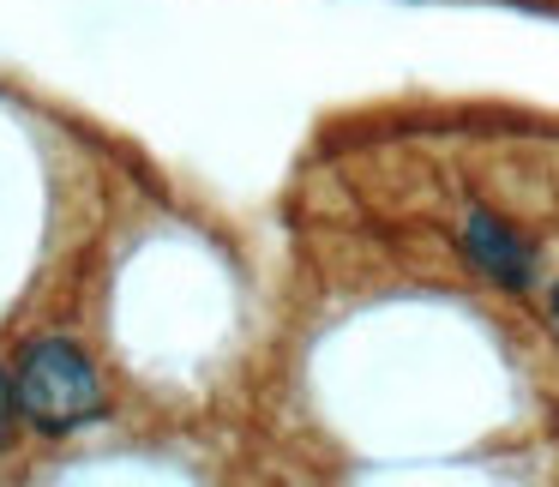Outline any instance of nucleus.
Instances as JSON below:
<instances>
[{
	"mask_svg": "<svg viewBox=\"0 0 559 487\" xmlns=\"http://www.w3.org/2000/svg\"><path fill=\"white\" fill-rule=\"evenodd\" d=\"M19 415L37 433H73V427L103 415V379L91 367V355L67 337H43L19 355V379H13Z\"/></svg>",
	"mask_w": 559,
	"mask_h": 487,
	"instance_id": "nucleus-1",
	"label": "nucleus"
},
{
	"mask_svg": "<svg viewBox=\"0 0 559 487\" xmlns=\"http://www.w3.org/2000/svg\"><path fill=\"white\" fill-rule=\"evenodd\" d=\"M463 247H469L481 277L506 283V289H530V277H535L530 241H523L511 223H499L493 211H469V217H463Z\"/></svg>",
	"mask_w": 559,
	"mask_h": 487,
	"instance_id": "nucleus-2",
	"label": "nucleus"
},
{
	"mask_svg": "<svg viewBox=\"0 0 559 487\" xmlns=\"http://www.w3.org/2000/svg\"><path fill=\"white\" fill-rule=\"evenodd\" d=\"M13 409H19V397H13V379L0 373V439H7V427H13Z\"/></svg>",
	"mask_w": 559,
	"mask_h": 487,
	"instance_id": "nucleus-3",
	"label": "nucleus"
},
{
	"mask_svg": "<svg viewBox=\"0 0 559 487\" xmlns=\"http://www.w3.org/2000/svg\"><path fill=\"white\" fill-rule=\"evenodd\" d=\"M554 325H559V289H554Z\"/></svg>",
	"mask_w": 559,
	"mask_h": 487,
	"instance_id": "nucleus-4",
	"label": "nucleus"
}]
</instances>
